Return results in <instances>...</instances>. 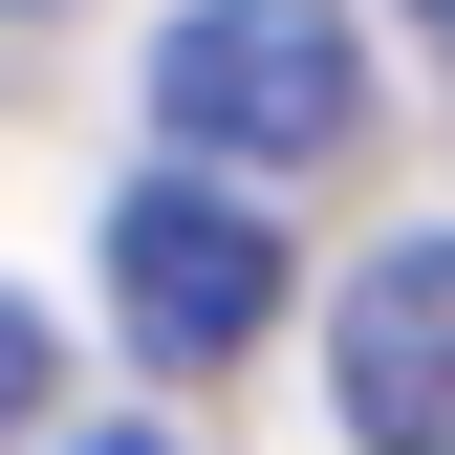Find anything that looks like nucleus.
Returning <instances> with one entry per match:
<instances>
[{
  "instance_id": "1",
  "label": "nucleus",
  "mask_w": 455,
  "mask_h": 455,
  "mask_svg": "<svg viewBox=\"0 0 455 455\" xmlns=\"http://www.w3.org/2000/svg\"><path fill=\"white\" fill-rule=\"evenodd\" d=\"M152 131H174L196 174H325V152L369 131L347 0H174V44H152Z\"/></svg>"
},
{
  "instance_id": "2",
  "label": "nucleus",
  "mask_w": 455,
  "mask_h": 455,
  "mask_svg": "<svg viewBox=\"0 0 455 455\" xmlns=\"http://www.w3.org/2000/svg\"><path fill=\"white\" fill-rule=\"evenodd\" d=\"M108 304H131L152 369H239L260 325H282V239H260V196H217V174H131V196H108Z\"/></svg>"
},
{
  "instance_id": "3",
  "label": "nucleus",
  "mask_w": 455,
  "mask_h": 455,
  "mask_svg": "<svg viewBox=\"0 0 455 455\" xmlns=\"http://www.w3.org/2000/svg\"><path fill=\"white\" fill-rule=\"evenodd\" d=\"M325 390H347L369 455H455V239L347 260V304H325Z\"/></svg>"
},
{
  "instance_id": "4",
  "label": "nucleus",
  "mask_w": 455,
  "mask_h": 455,
  "mask_svg": "<svg viewBox=\"0 0 455 455\" xmlns=\"http://www.w3.org/2000/svg\"><path fill=\"white\" fill-rule=\"evenodd\" d=\"M44 412V325H22V282H0V434Z\"/></svg>"
},
{
  "instance_id": "5",
  "label": "nucleus",
  "mask_w": 455,
  "mask_h": 455,
  "mask_svg": "<svg viewBox=\"0 0 455 455\" xmlns=\"http://www.w3.org/2000/svg\"><path fill=\"white\" fill-rule=\"evenodd\" d=\"M66 455H152V434H66Z\"/></svg>"
},
{
  "instance_id": "6",
  "label": "nucleus",
  "mask_w": 455,
  "mask_h": 455,
  "mask_svg": "<svg viewBox=\"0 0 455 455\" xmlns=\"http://www.w3.org/2000/svg\"><path fill=\"white\" fill-rule=\"evenodd\" d=\"M434 22H455V0H434Z\"/></svg>"
}]
</instances>
